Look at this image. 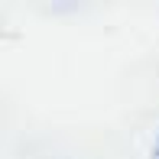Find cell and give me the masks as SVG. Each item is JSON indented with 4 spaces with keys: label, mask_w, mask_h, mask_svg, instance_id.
Here are the masks:
<instances>
[{
    "label": "cell",
    "mask_w": 159,
    "mask_h": 159,
    "mask_svg": "<svg viewBox=\"0 0 159 159\" xmlns=\"http://www.w3.org/2000/svg\"><path fill=\"white\" fill-rule=\"evenodd\" d=\"M153 159H159V140L153 143Z\"/></svg>",
    "instance_id": "1"
}]
</instances>
